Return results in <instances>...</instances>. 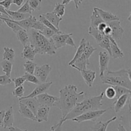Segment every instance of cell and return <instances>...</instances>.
Wrapping results in <instances>:
<instances>
[{
    "label": "cell",
    "instance_id": "1",
    "mask_svg": "<svg viewBox=\"0 0 131 131\" xmlns=\"http://www.w3.org/2000/svg\"><path fill=\"white\" fill-rule=\"evenodd\" d=\"M60 97L55 102L54 106L60 109L62 113L61 118H64L74 107L84 99L85 92H78V87L74 84H69L63 87L60 91Z\"/></svg>",
    "mask_w": 131,
    "mask_h": 131
},
{
    "label": "cell",
    "instance_id": "2",
    "mask_svg": "<svg viewBox=\"0 0 131 131\" xmlns=\"http://www.w3.org/2000/svg\"><path fill=\"white\" fill-rule=\"evenodd\" d=\"M104 96V92H101V94L99 95L84 99L81 102L77 104L76 106L70 113H69L64 118H61L60 120L64 123L67 120H72V119L88 111L100 110L101 107L103 106L102 101L103 100Z\"/></svg>",
    "mask_w": 131,
    "mask_h": 131
},
{
    "label": "cell",
    "instance_id": "3",
    "mask_svg": "<svg viewBox=\"0 0 131 131\" xmlns=\"http://www.w3.org/2000/svg\"><path fill=\"white\" fill-rule=\"evenodd\" d=\"M29 32V43L37 54L53 56L56 53V48L51 38H47L40 31L31 29Z\"/></svg>",
    "mask_w": 131,
    "mask_h": 131
},
{
    "label": "cell",
    "instance_id": "4",
    "mask_svg": "<svg viewBox=\"0 0 131 131\" xmlns=\"http://www.w3.org/2000/svg\"><path fill=\"white\" fill-rule=\"evenodd\" d=\"M100 78L102 84L111 86H120L131 90L130 69H122L117 71L107 70Z\"/></svg>",
    "mask_w": 131,
    "mask_h": 131
},
{
    "label": "cell",
    "instance_id": "5",
    "mask_svg": "<svg viewBox=\"0 0 131 131\" xmlns=\"http://www.w3.org/2000/svg\"><path fill=\"white\" fill-rule=\"evenodd\" d=\"M111 108V107H109L106 110H95V111H88V112L84 113L78 116V117L72 119V121L75 122L77 123H82L86 121L95 122L97 119L99 118L106 111H108Z\"/></svg>",
    "mask_w": 131,
    "mask_h": 131
},
{
    "label": "cell",
    "instance_id": "6",
    "mask_svg": "<svg viewBox=\"0 0 131 131\" xmlns=\"http://www.w3.org/2000/svg\"><path fill=\"white\" fill-rule=\"evenodd\" d=\"M52 68L49 64H44L42 66H37L34 72V75L38 78L40 83L47 82V78L51 72Z\"/></svg>",
    "mask_w": 131,
    "mask_h": 131
},
{
    "label": "cell",
    "instance_id": "7",
    "mask_svg": "<svg viewBox=\"0 0 131 131\" xmlns=\"http://www.w3.org/2000/svg\"><path fill=\"white\" fill-rule=\"evenodd\" d=\"M107 24L111 29V37L115 40H119L121 39L124 33V29L121 26V21L120 20H113L107 23Z\"/></svg>",
    "mask_w": 131,
    "mask_h": 131
},
{
    "label": "cell",
    "instance_id": "8",
    "mask_svg": "<svg viewBox=\"0 0 131 131\" xmlns=\"http://www.w3.org/2000/svg\"><path fill=\"white\" fill-rule=\"evenodd\" d=\"M37 102L39 103L40 106H47V107H51L54 106V104L58 99V97L56 96L51 95L48 94L47 92L42 94L39 95L35 97Z\"/></svg>",
    "mask_w": 131,
    "mask_h": 131
},
{
    "label": "cell",
    "instance_id": "9",
    "mask_svg": "<svg viewBox=\"0 0 131 131\" xmlns=\"http://www.w3.org/2000/svg\"><path fill=\"white\" fill-rule=\"evenodd\" d=\"M52 81L49 82H45V83H40V84H38L35 88L33 90V92L31 93H29L28 95L25 96V97H23L20 99H28V98H33V97H36L37 96L39 95L44 93L47 92V91L49 89L50 87L52 84Z\"/></svg>",
    "mask_w": 131,
    "mask_h": 131
},
{
    "label": "cell",
    "instance_id": "10",
    "mask_svg": "<svg viewBox=\"0 0 131 131\" xmlns=\"http://www.w3.org/2000/svg\"><path fill=\"white\" fill-rule=\"evenodd\" d=\"M72 35V33H57V34L54 35L51 38L52 39L56 49H58L67 46V40L70 36Z\"/></svg>",
    "mask_w": 131,
    "mask_h": 131
},
{
    "label": "cell",
    "instance_id": "11",
    "mask_svg": "<svg viewBox=\"0 0 131 131\" xmlns=\"http://www.w3.org/2000/svg\"><path fill=\"white\" fill-rule=\"evenodd\" d=\"M99 76H102L105 72L108 70V65L110 60V56L108 52L106 51H101L99 52Z\"/></svg>",
    "mask_w": 131,
    "mask_h": 131
},
{
    "label": "cell",
    "instance_id": "12",
    "mask_svg": "<svg viewBox=\"0 0 131 131\" xmlns=\"http://www.w3.org/2000/svg\"><path fill=\"white\" fill-rule=\"evenodd\" d=\"M37 21V18L31 15H30L29 17L27 18V19H24V20H20V21H15V20H13L14 23H15V24L19 25L20 28H23V29L26 30V31H28L29 29H33V26H34L35 23Z\"/></svg>",
    "mask_w": 131,
    "mask_h": 131
},
{
    "label": "cell",
    "instance_id": "13",
    "mask_svg": "<svg viewBox=\"0 0 131 131\" xmlns=\"http://www.w3.org/2000/svg\"><path fill=\"white\" fill-rule=\"evenodd\" d=\"M81 74L83 79L85 81L86 84H87L89 88H92L93 86V82L96 78V72L92 70L89 69H85L79 71Z\"/></svg>",
    "mask_w": 131,
    "mask_h": 131
},
{
    "label": "cell",
    "instance_id": "14",
    "mask_svg": "<svg viewBox=\"0 0 131 131\" xmlns=\"http://www.w3.org/2000/svg\"><path fill=\"white\" fill-rule=\"evenodd\" d=\"M49 111L50 107H47V106H40L35 115L37 122L42 123L43 122H48Z\"/></svg>",
    "mask_w": 131,
    "mask_h": 131
},
{
    "label": "cell",
    "instance_id": "15",
    "mask_svg": "<svg viewBox=\"0 0 131 131\" xmlns=\"http://www.w3.org/2000/svg\"><path fill=\"white\" fill-rule=\"evenodd\" d=\"M109 38L110 40V48H111V57L114 59L122 58L124 56V54L121 49L118 46L116 40L113 39L111 36H109Z\"/></svg>",
    "mask_w": 131,
    "mask_h": 131
},
{
    "label": "cell",
    "instance_id": "16",
    "mask_svg": "<svg viewBox=\"0 0 131 131\" xmlns=\"http://www.w3.org/2000/svg\"><path fill=\"white\" fill-rule=\"evenodd\" d=\"M14 122V109L12 106H10L6 111H5V115L3 118L2 127L4 129H8L13 126Z\"/></svg>",
    "mask_w": 131,
    "mask_h": 131
},
{
    "label": "cell",
    "instance_id": "17",
    "mask_svg": "<svg viewBox=\"0 0 131 131\" xmlns=\"http://www.w3.org/2000/svg\"><path fill=\"white\" fill-rule=\"evenodd\" d=\"M19 102H21L22 104L25 105L26 107H28L33 112L35 116L36 115L38 107L40 106L35 97L28 99H19Z\"/></svg>",
    "mask_w": 131,
    "mask_h": 131
},
{
    "label": "cell",
    "instance_id": "18",
    "mask_svg": "<svg viewBox=\"0 0 131 131\" xmlns=\"http://www.w3.org/2000/svg\"><path fill=\"white\" fill-rule=\"evenodd\" d=\"M95 10H97L98 14L102 18V20L107 24V23H110L113 20H120L118 17L115 14H113L111 12H109L105 11V10H102V9L98 7H95Z\"/></svg>",
    "mask_w": 131,
    "mask_h": 131
},
{
    "label": "cell",
    "instance_id": "19",
    "mask_svg": "<svg viewBox=\"0 0 131 131\" xmlns=\"http://www.w3.org/2000/svg\"><path fill=\"white\" fill-rule=\"evenodd\" d=\"M36 54L37 53L35 51L34 48L30 43H29L24 46V49L21 52V57L23 60L27 61H33Z\"/></svg>",
    "mask_w": 131,
    "mask_h": 131
},
{
    "label": "cell",
    "instance_id": "20",
    "mask_svg": "<svg viewBox=\"0 0 131 131\" xmlns=\"http://www.w3.org/2000/svg\"><path fill=\"white\" fill-rule=\"evenodd\" d=\"M130 94H125L124 95H122L119 98L116 99V101L114 102V110L116 113L120 112L122 110L123 107L125 106L127 101L130 100Z\"/></svg>",
    "mask_w": 131,
    "mask_h": 131
},
{
    "label": "cell",
    "instance_id": "21",
    "mask_svg": "<svg viewBox=\"0 0 131 131\" xmlns=\"http://www.w3.org/2000/svg\"><path fill=\"white\" fill-rule=\"evenodd\" d=\"M18 112L23 117L30 119L32 121L37 122V119H36L35 116L33 113V112L28 107H26L25 105L20 102H19V111H18Z\"/></svg>",
    "mask_w": 131,
    "mask_h": 131
},
{
    "label": "cell",
    "instance_id": "22",
    "mask_svg": "<svg viewBox=\"0 0 131 131\" xmlns=\"http://www.w3.org/2000/svg\"><path fill=\"white\" fill-rule=\"evenodd\" d=\"M89 65L90 61L88 60H87L85 58V56L82 54L81 57L79 58L78 59H77V60L74 61V63H73L72 65H70V66H71L72 67L74 68V69L78 70V71H80V70L86 69L87 65Z\"/></svg>",
    "mask_w": 131,
    "mask_h": 131
},
{
    "label": "cell",
    "instance_id": "23",
    "mask_svg": "<svg viewBox=\"0 0 131 131\" xmlns=\"http://www.w3.org/2000/svg\"><path fill=\"white\" fill-rule=\"evenodd\" d=\"M117 119V116H113L111 119L108 120L106 122L99 121L95 124V125H93L92 127V131H106L107 130V127L111 123L113 122Z\"/></svg>",
    "mask_w": 131,
    "mask_h": 131
},
{
    "label": "cell",
    "instance_id": "24",
    "mask_svg": "<svg viewBox=\"0 0 131 131\" xmlns=\"http://www.w3.org/2000/svg\"><path fill=\"white\" fill-rule=\"evenodd\" d=\"M43 15L46 18V19L48 20L56 29H59V25H60V22L62 20V17H58L57 15L54 14L52 12H47L46 14H43Z\"/></svg>",
    "mask_w": 131,
    "mask_h": 131
},
{
    "label": "cell",
    "instance_id": "25",
    "mask_svg": "<svg viewBox=\"0 0 131 131\" xmlns=\"http://www.w3.org/2000/svg\"><path fill=\"white\" fill-rule=\"evenodd\" d=\"M6 12L9 15V19L15 21H20L24 20L30 17V14H23V13L18 12L17 11H11L10 10H6Z\"/></svg>",
    "mask_w": 131,
    "mask_h": 131
},
{
    "label": "cell",
    "instance_id": "26",
    "mask_svg": "<svg viewBox=\"0 0 131 131\" xmlns=\"http://www.w3.org/2000/svg\"><path fill=\"white\" fill-rule=\"evenodd\" d=\"M104 21L98 14L97 10H95V7L93 8V10L92 12V14L90 16V27H92L93 28H97L98 26L101 23H103Z\"/></svg>",
    "mask_w": 131,
    "mask_h": 131
},
{
    "label": "cell",
    "instance_id": "27",
    "mask_svg": "<svg viewBox=\"0 0 131 131\" xmlns=\"http://www.w3.org/2000/svg\"><path fill=\"white\" fill-rule=\"evenodd\" d=\"M86 42H87V40H86L85 38H83L81 40L80 43H79V47L77 48L76 52H75V55H74V58H73L72 60L71 61H69V66H70L71 65H72V64L74 63V61H75V60H77V59H78L79 58L81 57V56L82 54H83V51H84V47H85Z\"/></svg>",
    "mask_w": 131,
    "mask_h": 131
},
{
    "label": "cell",
    "instance_id": "28",
    "mask_svg": "<svg viewBox=\"0 0 131 131\" xmlns=\"http://www.w3.org/2000/svg\"><path fill=\"white\" fill-rule=\"evenodd\" d=\"M15 35H16L17 40L21 43V44L23 46H26L27 44H29V41L28 31H26L23 29H20L17 31Z\"/></svg>",
    "mask_w": 131,
    "mask_h": 131
},
{
    "label": "cell",
    "instance_id": "29",
    "mask_svg": "<svg viewBox=\"0 0 131 131\" xmlns=\"http://www.w3.org/2000/svg\"><path fill=\"white\" fill-rule=\"evenodd\" d=\"M4 52L3 54V60H7L12 63L14 60L15 53V51L10 47H5L3 48Z\"/></svg>",
    "mask_w": 131,
    "mask_h": 131
},
{
    "label": "cell",
    "instance_id": "30",
    "mask_svg": "<svg viewBox=\"0 0 131 131\" xmlns=\"http://www.w3.org/2000/svg\"><path fill=\"white\" fill-rule=\"evenodd\" d=\"M88 34L92 35L95 38L96 42L98 44L101 42V40L103 39L104 37L105 36L103 33L99 31L97 29V28H92V27H89V29H88Z\"/></svg>",
    "mask_w": 131,
    "mask_h": 131
},
{
    "label": "cell",
    "instance_id": "31",
    "mask_svg": "<svg viewBox=\"0 0 131 131\" xmlns=\"http://www.w3.org/2000/svg\"><path fill=\"white\" fill-rule=\"evenodd\" d=\"M0 66L2 68V71L5 73V75L10 77L13 68L12 63L7 61V60H3L0 63Z\"/></svg>",
    "mask_w": 131,
    "mask_h": 131
},
{
    "label": "cell",
    "instance_id": "32",
    "mask_svg": "<svg viewBox=\"0 0 131 131\" xmlns=\"http://www.w3.org/2000/svg\"><path fill=\"white\" fill-rule=\"evenodd\" d=\"M1 20L3 21V23H5L6 24V25L12 29V30L13 31L14 33H16L17 31H19V29H23V28H20L19 25H17V24H15V23L13 22L12 20L10 19L9 18H6V17H0Z\"/></svg>",
    "mask_w": 131,
    "mask_h": 131
},
{
    "label": "cell",
    "instance_id": "33",
    "mask_svg": "<svg viewBox=\"0 0 131 131\" xmlns=\"http://www.w3.org/2000/svg\"><path fill=\"white\" fill-rule=\"evenodd\" d=\"M38 20H39L40 22H41V23H42V24L44 25V26H46V27H47V28H50V29H52L53 31H56V33H63V32L61 31H60V29H56V28H55V27L54 26L52 25V24H51V23H50L48 20H47V19H46V18L43 16V14L39 15V17H38Z\"/></svg>",
    "mask_w": 131,
    "mask_h": 131
},
{
    "label": "cell",
    "instance_id": "34",
    "mask_svg": "<svg viewBox=\"0 0 131 131\" xmlns=\"http://www.w3.org/2000/svg\"><path fill=\"white\" fill-rule=\"evenodd\" d=\"M54 14L57 15L60 17H62L65 13V6L60 3L57 2L54 5V8L52 11Z\"/></svg>",
    "mask_w": 131,
    "mask_h": 131
},
{
    "label": "cell",
    "instance_id": "35",
    "mask_svg": "<svg viewBox=\"0 0 131 131\" xmlns=\"http://www.w3.org/2000/svg\"><path fill=\"white\" fill-rule=\"evenodd\" d=\"M96 50H97V49L93 47V46L90 44V43L88 41H87L86 43L85 47H84V51H83V54L85 56V58L87 60H89L90 56H92V54H93Z\"/></svg>",
    "mask_w": 131,
    "mask_h": 131
},
{
    "label": "cell",
    "instance_id": "36",
    "mask_svg": "<svg viewBox=\"0 0 131 131\" xmlns=\"http://www.w3.org/2000/svg\"><path fill=\"white\" fill-rule=\"evenodd\" d=\"M115 89V92H116V96L115 98L118 99L122 95H124L125 94H131V90L127 89L123 86H113Z\"/></svg>",
    "mask_w": 131,
    "mask_h": 131
},
{
    "label": "cell",
    "instance_id": "37",
    "mask_svg": "<svg viewBox=\"0 0 131 131\" xmlns=\"http://www.w3.org/2000/svg\"><path fill=\"white\" fill-rule=\"evenodd\" d=\"M99 46L101 47V48L104 49L106 50L108 54H110V56H111V48H110V40L109 37L107 36H104L103 39L101 40V42L99 43Z\"/></svg>",
    "mask_w": 131,
    "mask_h": 131
},
{
    "label": "cell",
    "instance_id": "38",
    "mask_svg": "<svg viewBox=\"0 0 131 131\" xmlns=\"http://www.w3.org/2000/svg\"><path fill=\"white\" fill-rule=\"evenodd\" d=\"M37 66V64L35 63H33L32 61H26L23 65L26 72L31 74H34L35 70V68Z\"/></svg>",
    "mask_w": 131,
    "mask_h": 131
},
{
    "label": "cell",
    "instance_id": "39",
    "mask_svg": "<svg viewBox=\"0 0 131 131\" xmlns=\"http://www.w3.org/2000/svg\"><path fill=\"white\" fill-rule=\"evenodd\" d=\"M23 77H24V79H25L26 81L29 82V83H33V84H37V85L40 84L39 80H38V78H37L34 74H29V73L26 72L25 74L23 75Z\"/></svg>",
    "mask_w": 131,
    "mask_h": 131
},
{
    "label": "cell",
    "instance_id": "40",
    "mask_svg": "<svg viewBox=\"0 0 131 131\" xmlns=\"http://www.w3.org/2000/svg\"><path fill=\"white\" fill-rule=\"evenodd\" d=\"M28 4L33 11H39L41 8L42 0H28Z\"/></svg>",
    "mask_w": 131,
    "mask_h": 131
},
{
    "label": "cell",
    "instance_id": "41",
    "mask_svg": "<svg viewBox=\"0 0 131 131\" xmlns=\"http://www.w3.org/2000/svg\"><path fill=\"white\" fill-rule=\"evenodd\" d=\"M17 12L20 13H23V14H28L31 15L32 12H33V10L31 8V7L29 6V4H28V1L27 0L26 1L25 3L22 6H20V8L19 9H18L17 10H16Z\"/></svg>",
    "mask_w": 131,
    "mask_h": 131
},
{
    "label": "cell",
    "instance_id": "42",
    "mask_svg": "<svg viewBox=\"0 0 131 131\" xmlns=\"http://www.w3.org/2000/svg\"><path fill=\"white\" fill-rule=\"evenodd\" d=\"M24 92H25V89H24L23 86H20L17 88H15L14 90L12 92L13 96L15 98L20 99L23 97Z\"/></svg>",
    "mask_w": 131,
    "mask_h": 131
},
{
    "label": "cell",
    "instance_id": "43",
    "mask_svg": "<svg viewBox=\"0 0 131 131\" xmlns=\"http://www.w3.org/2000/svg\"><path fill=\"white\" fill-rule=\"evenodd\" d=\"M104 95L108 99H113L115 98L116 96V92H115V89L113 86H110L106 88V90L104 92Z\"/></svg>",
    "mask_w": 131,
    "mask_h": 131
},
{
    "label": "cell",
    "instance_id": "44",
    "mask_svg": "<svg viewBox=\"0 0 131 131\" xmlns=\"http://www.w3.org/2000/svg\"><path fill=\"white\" fill-rule=\"evenodd\" d=\"M45 37H46L47 38H51L52 36L54 34H57L58 33H56V31H53L52 29H50V28H47V27L45 26L44 29L42 30V31L40 32Z\"/></svg>",
    "mask_w": 131,
    "mask_h": 131
},
{
    "label": "cell",
    "instance_id": "45",
    "mask_svg": "<svg viewBox=\"0 0 131 131\" xmlns=\"http://www.w3.org/2000/svg\"><path fill=\"white\" fill-rule=\"evenodd\" d=\"M12 81L10 77L6 75H0V85L5 86L11 84Z\"/></svg>",
    "mask_w": 131,
    "mask_h": 131
},
{
    "label": "cell",
    "instance_id": "46",
    "mask_svg": "<svg viewBox=\"0 0 131 131\" xmlns=\"http://www.w3.org/2000/svg\"><path fill=\"white\" fill-rule=\"evenodd\" d=\"M12 81L14 82L15 88L20 86H23V84L26 82V80L24 77H23V76L19 77V78H14V79H12Z\"/></svg>",
    "mask_w": 131,
    "mask_h": 131
},
{
    "label": "cell",
    "instance_id": "47",
    "mask_svg": "<svg viewBox=\"0 0 131 131\" xmlns=\"http://www.w3.org/2000/svg\"><path fill=\"white\" fill-rule=\"evenodd\" d=\"M63 123L60 120L58 124L52 125L49 131H62V127Z\"/></svg>",
    "mask_w": 131,
    "mask_h": 131
},
{
    "label": "cell",
    "instance_id": "48",
    "mask_svg": "<svg viewBox=\"0 0 131 131\" xmlns=\"http://www.w3.org/2000/svg\"><path fill=\"white\" fill-rule=\"evenodd\" d=\"M12 4V0H3L0 1V5L3 6L6 10H9Z\"/></svg>",
    "mask_w": 131,
    "mask_h": 131
},
{
    "label": "cell",
    "instance_id": "49",
    "mask_svg": "<svg viewBox=\"0 0 131 131\" xmlns=\"http://www.w3.org/2000/svg\"><path fill=\"white\" fill-rule=\"evenodd\" d=\"M66 44L69 45V46H71V47H75V48H76V46H75V42H74V40H73L72 36H70V37L67 38V40Z\"/></svg>",
    "mask_w": 131,
    "mask_h": 131
},
{
    "label": "cell",
    "instance_id": "50",
    "mask_svg": "<svg viewBox=\"0 0 131 131\" xmlns=\"http://www.w3.org/2000/svg\"><path fill=\"white\" fill-rule=\"evenodd\" d=\"M106 26H107V24H106L105 22H103V23H101V24L98 26V27H97V29H98L99 31H101V33H103V31H104L105 28H106Z\"/></svg>",
    "mask_w": 131,
    "mask_h": 131
},
{
    "label": "cell",
    "instance_id": "51",
    "mask_svg": "<svg viewBox=\"0 0 131 131\" xmlns=\"http://www.w3.org/2000/svg\"><path fill=\"white\" fill-rule=\"evenodd\" d=\"M103 34L105 36H107V37H109V36H111V28H110V27L107 25V26H106V28H105L104 31H103Z\"/></svg>",
    "mask_w": 131,
    "mask_h": 131
},
{
    "label": "cell",
    "instance_id": "52",
    "mask_svg": "<svg viewBox=\"0 0 131 131\" xmlns=\"http://www.w3.org/2000/svg\"><path fill=\"white\" fill-rule=\"evenodd\" d=\"M3 15H5L6 16V17L9 18V15L8 14H7V12H6V9H5L3 6H1V5H0V16H2Z\"/></svg>",
    "mask_w": 131,
    "mask_h": 131
},
{
    "label": "cell",
    "instance_id": "53",
    "mask_svg": "<svg viewBox=\"0 0 131 131\" xmlns=\"http://www.w3.org/2000/svg\"><path fill=\"white\" fill-rule=\"evenodd\" d=\"M5 113V110H2V111H0V127H2L3 125V118Z\"/></svg>",
    "mask_w": 131,
    "mask_h": 131
},
{
    "label": "cell",
    "instance_id": "54",
    "mask_svg": "<svg viewBox=\"0 0 131 131\" xmlns=\"http://www.w3.org/2000/svg\"><path fill=\"white\" fill-rule=\"evenodd\" d=\"M8 129L9 131H28L27 129H24V130H23V129H20L19 128L17 127H10L8 128Z\"/></svg>",
    "mask_w": 131,
    "mask_h": 131
},
{
    "label": "cell",
    "instance_id": "55",
    "mask_svg": "<svg viewBox=\"0 0 131 131\" xmlns=\"http://www.w3.org/2000/svg\"><path fill=\"white\" fill-rule=\"evenodd\" d=\"M24 2V0H12V4L17 5V6H20Z\"/></svg>",
    "mask_w": 131,
    "mask_h": 131
},
{
    "label": "cell",
    "instance_id": "56",
    "mask_svg": "<svg viewBox=\"0 0 131 131\" xmlns=\"http://www.w3.org/2000/svg\"><path fill=\"white\" fill-rule=\"evenodd\" d=\"M72 1H74V3H75V8H77V4H76V1H75V0H62V3H61V4H63V5L65 6V5H67L68 4Z\"/></svg>",
    "mask_w": 131,
    "mask_h": 131
},
{
    "label": "cell",
    "instance_id": "57",
    "mask_svg": "<svg viewBox=\"0 0 131 131\" xmlns=\"http://www.w3.org/2000/svg\"><path fill=\"white\" fill-rule=\"evenodd\" d=\"M118 131H127L126 130L125 127H124V125H122V124H118Z\"/></svg>",
    "mask_w": 131,
    "mask_h": 131
},
{
    "label": "cell",
    "instance_id": "58",
    "mask_svg": "<svg viewBox=\"0 0 131 131\" xmlns=\"http://www.w3.org/2000/svg\"><path fill=\"white\" fill-rule=\"evenodd\" d=\"M75 1H76V4H77V8L76 9H78L79 8V5L82 3V1H83V0H75Z\"/></svg>",
    "mask_w": 131,
    "mask_h": 131
},
{
    "label": "cell",
    "instance_id": "59",
    "mask_svg": "<svg viewBox=\"0 0 131 131\" xmlns=\"http://www.w3.org/2000/svg\"><path fill=\"white\" fill-rule=\"evenodd\" d=\"M3 23V20L1 19V18H0V26L2 25Z\"/></svg>",
    "mask_w": 131,
    "mask_h": 131
}]
</instances>
